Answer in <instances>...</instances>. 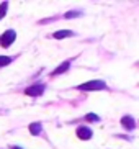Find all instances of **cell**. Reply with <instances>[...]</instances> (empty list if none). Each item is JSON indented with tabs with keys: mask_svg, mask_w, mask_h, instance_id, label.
<instances>
[{
	"mask_svg": "<svg viewBox=\"0 0 139 149\" xmlns=\"http://www.w3.org/2000/svg\"><path fill=\"white\" fill-rule=\"evenodd\" d=\"M69 67H70V61H64L61 66H57L56 69L52 70L51 75H52V77H56V75H59V74H64V72H67V70H69Z\"/></svg>",
	"mask_w": 139,
	"mask_h": 149,
	"instance_id": "cell-6",
	"label": "cell"
},
{
	"mask_svg": "<svg viewBox=\"0 0 139 149\" xmlns=\"http://www.w3.org/2000/svg\"><path fill=\"white\" fill-rule=\"evenodd\" d=\"M85 121H90V123H98L100 121V116L97 113H87L85 115Z\"/></svg>",
	"mask_w": 139,
	"mask_h": 149,
	"instance_id": "cell-9",
	"label": "cell"
},
{
	"mask_svg": "<svg viewBox=\"0 0 139 149\" xmlns=\"http://www.w3.org/2000/svg\"><path fill=\"white\" fill-rule=\"evenodd\" d=\"M121 126L123 128H126L128 131H133L136 128V120L131 116V115H124L121 118Z\"/></svg>",
	"mask_w": 139,
	"mask_h": 149,
	"instance_id": "cell-5",
	"label": "cell"
},
{
	"mask_svg": "<svg viewBox=\"0 0 139 149\" xmlns=\"http://www.w3.org/2000/svg\"><path fill=\"white\" fill-rule=\"evenodd\" d=\"M75 134H77L79 139L88 141V139H92L93 133H92V130H90V128H87V126H79L77 130H75Z\"/></svg>",
	"mask_w": 139,
	"mask_h": 149,
	"instance_id": "cell-4",
	"label": "cell"
},
{
	"mask_svg": "<svg viewBox=\"0 0 139 149\" xmlns=\"http://www.w3.org/2000/svg\"><path fill=\"white\" fill-rule=\"evenodd\" d=\"M70 36H74V31H70V30H59V31H56V33L52 35V38H56V40H64V38H70Z\"/></svg>",
	"mask_w": 139,
	"mask_h": 149,
	"instance_id": "cell-7",
	"label": "cell"
},
{
	"mask_svg": "<svg viewBox=\"0 0 139 149\" xmlns=\"http://www.w3.org/2000/svg\"><path fill=\"white\" fill-rule=\"evenodd\" d=\"M7 10H8V2H2V3H0V22L3 20Z\"/></svg>",
	"mask_w": 139,
	"mask_h": 149,
	"instance_id": "cell-10",
	"label": "cell"
},
{
	"mask_svg": "<svg viewBox=\"0 0 139 149\" xmlns=\"http://www.w3.org/2000/svg\"><path fill=\"white\" fill-rule=\"evenodd\" d=\"M12 61H13V59H12V57H8V56H0V69L5 67V66H8Z\"/></svg>",
	"mask_w": 139,
	"mask_h": 149,
	"instance_id": "cell-12",
	"label": "cell"
},
{
	"mask_svg": "<svg viewBox=\"0 0 139 149\" xmlns=\"http://www.w3.org/2000/svg\"><path fill=\"white\" fill-rule=\"evenodd\" d=\"M10 149H23V148H20V146H12Z\"/></svg>",
	"mask_w": 139,
	"mask_h": 149,
	"instance_id": "cell-13",
	"label": "cell"
},
{
	"mask_svg": "<svg viewBox=\"0 0 139 149\" xmlns=\"http://www.w3.org/2000/svg\"><path fill=\"white\" fill-rule=\"evenodd\" d=\"M80 15H82V12H80V10H72V12H67V13L64 15V18H67V20H69V18H77V17H80Z\"/></svg>",
	"mask_w": 139,
	"mask_h": 149,
	"instance_id": "cell-11",
	"label": "cell"
},
{
	"mask_svg": "<svg viewBox=\"0 0 139 149\" xmlns=\"http://www.w3.org/2000/svg\"><path fill=\"white\" fill-rule=\"evenodd\" d=\"M28 130H30V133L33 136H38V134H41V131H43V125L39 121H35V123H31L30 126H28Z\"/></svg>",
	"mask_w": 139,
	"mask_h": 149,
	"instance_id": "cell-8",
	"label": "cell"
},
{
	"mask_svg": "<svg viewBox=\"0 0 139 149\" xmlns=\"http://www.w3.org/2000/svg\"><path fill=\"white\" fill-rule=\"evenodd\" d=\"M44 90H46V85H44V84H33V85H30V87L25 88V95H28V97H41L44 93Z\"/></svg>",
	"mask_w": 139,
	"mask_h": 149,
	"instance_id": "cell-3",
	"label": "cell"
},
{
	"mask_svg": "<svg viewBox=\"0 0 139 149\" xmlns=\"http://www.w3.org/2000/svg\"><path fill=\"white\" fill-rule=\"evenodd\" d=\"M17 40V31L15 30H7L5 33L0 35V46L2 48H10Z\"/></svg>",
	"mask_w": 139,
	"mask_h": 149,
	"instance_id": "cell-2",
	"label": "cell"
},
{
	"mask_svg": "<svg viewBox=\"0 0 139 149\" xmlns=\"http://www.w3.org/2000/svg\"><path fill=\"white\" fill-rule=\"evenodd\" d=\"M105 88H106V82L100 79L88 80V82L77 85V90H80V92H93V90H105Z\"/></svg>",
	"mask_w": 139,
	"mask_h": 149,
	"instance_id": "cell-1",
	"label": "cell"
}]
</instances>
